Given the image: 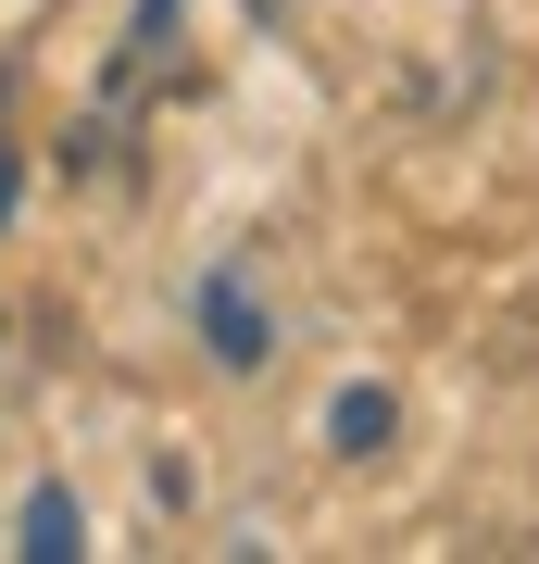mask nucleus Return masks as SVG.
Masks as SVG:
<instances>
[{
  "label": "nucleus",
  "instance_id": "obj_4",
  "mask_svg": "<svg viewBox=\"0 0 539 564\" xmlns=\"http://www.w3.org/2000/svg\"><path fill=\"white\" fill-rule=\"evenodd\" d=\"M176 13H188V0H139V25H126V51H114V88H139L151 63H163V39H176Z\"/></svg>",
  "mask_w": 539,
  "mask_h": 564
},
{
  "label": "nucleus",
  "instance_id": "obj_1",
  "mask_svg": "<svg viewBox=\"0 0 539 564\" xmlns=\"http://www.w3.org/2000/svg\"><path fill=\"white\" fill-rule=\"evenodd\" d=\"M201 339H214V364H226V377H263V364H277V314L251 302V276H239V263L201 289Z\"/></svg>",
  "mask_w": 539,
  "mask_h": 564
},
{
  "label": "nucleus",
  "instance_id": "obj_2",
  "mask_svg": "<svg viewBox=\"0 0 539 564\" xmlns=\"http://www.w3.org/2000/svg\"><path fill=\"white\" fill-rule=\"evenodd\" d=\"M401 440V402H389V389H339V402H326V452H339V464H377Z\"/></svg>",
  "mask_w": 539,
  "mask_h": 564
},
{
  "label": "nucleus",
  "instance_id": "obj_5",
  "mask_svg": "<svg viewBox=\"0 0 539 564\" xmlns=\"http://www.w3.org/2000/svg\"><path fill=\"white\" fill-rule=\"evenodd\" d=\"M0 226H13V139H0Z\"/></svg>",
  "mask_w": 539,
  "mask_h": 564
},
{
  "label": "nucleus",
  "instance_id": "obj_3",
  "mask_svg": "<svg viewBox=\"0 0 539 564\" xmlns=\"http://www.w3.org/2000/svg\"><path fill=\"white\" fill-rule=\"evenodd\" d=\"M13 552H39V564H76L88 552V514H76V489H39V502H25V540Z\"/></svg>",
  "mask_w": 539,
  "mask_h": 564
}]
</instances>
